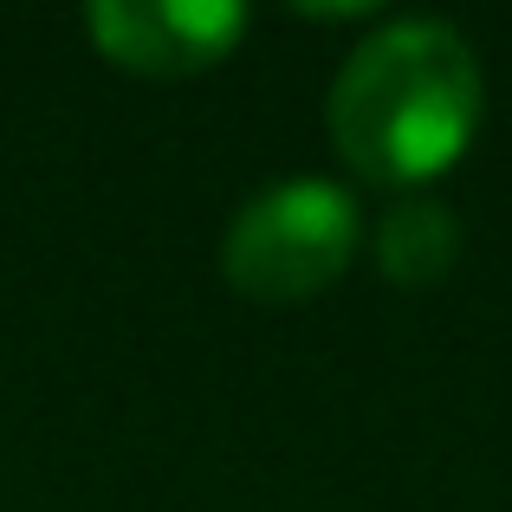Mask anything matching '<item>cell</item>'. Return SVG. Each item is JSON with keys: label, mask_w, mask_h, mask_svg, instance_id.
I'll return each mask as SVG.
<instances>
[{"label": "cell", "mask_w": 512, "mask_h": 512, "mask_svg": "<svg viewBox=\"0 0 512 512\" xmlns=\"http://www.w3.org/2000/svg\"><path fill=\"white\" fill-rule=\"evenodd\" d=\"M480 124V59L448 20H396L344 59L331 137L376 182H422L467 150Z\"/></svg>", "instance_id": "cell-1"}, {"label": "cell", "mask_w": 512, "mask_h": 512, "mask_svg": "<svg viewBox=\"0 0 512 512\" xmlns=\"http://www.w3.org/2000/svg\"><path fill=\"white\" fill-rule=\"evenodd\" d=\"M247 26L240 0H98L91 33L111 59L143 72H195L221 59Z\"/></svg>", "instance_id": "cell-3"}, {"label": "cell", "mask_w": 512, "mask_h": 512, "mask_svg": "<svg viewBox=\"0 0 512 512\" xmlns=\"http://www.w3.org/2000/svg\"><path fill=\"white\" fill-rule=\"evenodd\" d=\"M357 253V201L325 175L273 182L227 227V279L253 299H305Z\"/></svg>", "instance_id": "cell-2"}, {"label": "cell", "mask_w": 512, "mask_h": 512, "mask_svg": "<svg viewBox=\"0 0 512 512\" xmlns=\"http://www.w3.org/2000/svg\"><path fill=\"white\" fill-rule=\"evenodd\" d=\"M376 253H383V273L402 279V286L441 279L461 253V221L441 201H396L376 227Z\"/></svg>", "instance_id": "cell-4"}]
</instances>
